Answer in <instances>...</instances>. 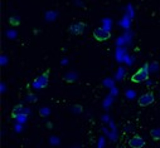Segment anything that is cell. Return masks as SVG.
I'll use <instances>...</instances> for the list:
<instances>
[{"mask_svg": "<svg viewBox=\"0 0 160 148\" xmlns=\"http://www.w3.org/2000/svg\"><path fill=\"white\" fill-rule=\"evenodd\" d=\"M148 78H149V65L145 64V65L141 67L136 73L132 74L131 82H132V83H141V82L148 81Z\"/></svg>", "mask_w": 160, "mask_h": 148, "instance_id": "obj_1", "label": "cell"}, {"mask_svg": "<svg viewBox=\"0 0 160 148\" xmlns=\"http://www.w3.org/2000/svg\"><path fill=\"white\" fill-rule=\"evenodd\" d=\"M93 38L98 42H106L111 38V33L105 28H96L93 30Z\"/></svg>", "mask_w": 160, "mask_h": 148, "instance_id": "obj_2", "label": "cell"}, {"mask_svg": "<svg viewBox=\"0 0 160 148\" xmlns=\"http://www.w3.org/2000/svg\"><path fill=\"white\" fill-rule=\"evenodd\" d=\"M86 30V24L83 21H78V23H73L72 25H69L68 31L73 35H81L83 34Z\"/></svg>", "mask_w": 160, "mask_h": 148, "instance_id": "obj_3", "label": "cell"}, {"mask_svg": "<svg viewBox=\"0 0 160 148\" xmlns=\"http://www.w3.org/2000/svg\"><path fill=\"white\" fill-rule=\"evenodd\" d=\"M154 94L152 93H145V94H142L139 99H138V103H139V105L140 107H148V105H150V104H152L154 103Z\"/></svg>", "mask_w": 160, "mask_h": 148, "instance_id": "obj_4", "label": "cell"}, {"mask_svg": "<svg viewBox=\"0 0 160 148\" xmlns=\"http://www.w3.org/2000/svg\"><path fill=\"white\" fill-rule=\"evenodd\" d=\"M48 78H49V70H47L44 74H42L41 77L34 81V87H38V88L46 87L48 84Z\"/></svg>", "mask_w": 160, "mask_h": 148, "instance_id": "obj_5", "label": "cell"}, {"mask_svg": "<svg viewBox=\"0 0 160 148\" xmlns=\"http://www.w3.org/2000/svg\"><path fill=\"white\" fill-rule=\"evenodd\" d=\"M129 146L131 148H142L145 146V141L141 137L135 136V137H132V138L129 139Z\"/></svg>", "mask_w": 160, "mask_h": 148, "instance_id": "obj_6", "label": "cell"}, {"mask_svg": "<svg viewBox=\"0 0 160 148\" xmlns=\"http://www.w3.org/2000/svg\"><path fill=\"white\" fill-rule=\"evenodd\" d=\"M29 112L30 110L28 109V108H25V107H23V105H17L14 109H13V117H19V116H27V114H29Z\"/></svg>", "mask_w": 160, "mask_h": 148, "instance_id": "obj_7", "label": "cell"}, {"mask_svg": "<svg viewBox=\"0 0 160 148\" xmlns=\"http://www.w3.org/2000/svg\"><path fill=\"white\" fill-rule=\"evenodd\" d=\"M66 82H68V83H72V82H74L76 79H77V74L74 73V72H68L66 76H64V78H63Z\"/></svg>", "mask_w": 160, "mask_h": 148, "instance_id": "obj_8", "label": "cell"}, {"mask_svg": "<svg viewBox=\"0 0 160 148\" xmlns=\"http://www.w3.org/2000/svg\"><path fill=\"white\" fill-rule=\"evenodd\" d=\"M9 23L12 25H14V26H18V25H20V18L19 16H10L9 18Z\"/></svg>", "mask_w": 160, "mask_h": 148, "instance_id": "obj_9", "label": "cell"}, {"mask_svg": "<svg viewBox=\"0 0 160 148\" xmlns=\"http://www.w3.org/2000/svg\"><path fill=\"white\" fill-rule=\"evenodd\" d=\"M150 134L154 139H160V129H151Z\"/></svg>", "mask_w": 160, "mask_h": 148, "instance_id": "obj_10", "label": "cell"}, {"mask_svg": "<svg viewBox=\"0 0 160 148\" xmlns=\"http://www.w3.org/2000/svg\"><path fill=\"white\" fill-rule=\"evenodd\" d=\"M39 113H41V116H42V117L48 116V114H49V109H48V108H42L41 110H39Z\"/></svg>", "mask_w": 160, "mask_h": 148, "instance_id": "obj_11", "label": "cell"}]
</instances>
